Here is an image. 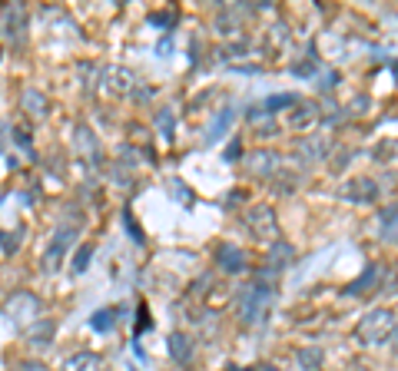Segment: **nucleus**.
<instances>
[{"label":"nucleus","instance_id":"1","mask_svg":"<svg viewBox=\"0 0 398 371\" xmlns=\"http://www.w3.org/2000/svg\"><path fill=\"white\" fill-rule=\"evenodd\" d=\"M269 305H272V285L266 279H256L252 285H245L239 292V318L245 325H259L266 312H269Z\"/></svg>","mask_w":398,"mask_h":371},{"label":"nucleus","instance_id":"2","mask_svg":"<svg viewBox=\"0 0 398 371\" xmlns=\"http://www.w3.org/2000/svg\"><path fill=\"white\" fill-rule=\"evenodd\" d=\"M392 325H395V312H388V309H372V312L358 322L355 328V338L362 345H385L392 338Z\"/></svg>","mask_w":398,"mask_h":371},{"label":"nucleus","instance_id":"3","mask_svg":"<svg viewBox=\"0 0 398 371\" xmlns=\"http://www.w3.org/2000/svg\"><path fill=\"white\" fill-rule=\"evenodd\" d=\"M73 239H77V229H73V225H60V229L53 232V239H50V245H46V252H44L46 272H57V268L67 262V249H70Z\"/></svg>","mask_w":398,"mask_h":371},{"label":"nucleus","instance_id":"4","mask_svg":"<svg viewBox=\"0 0 398 371\" xmlns=\"http://www.w3.org/2000/svg\"><path fill=\"white\" fill-rule=\"evenodd\" d=\"M37 315H40V305H37V298H33L31 292H17V295L7 302V318H10V325H17V328L33 325Z\"/></svg>","mask_w":398,"mask_h":371},{"label":"nucleus","instance_id":"5","mask_svg":"<svg viewBox=\"0 0 398 371\" xmlns=\"http://www.w3.org/2000/svg\"><path fill=\"white\" fill-rule=\"evenodd\" d=\"M249 229H252V236H259L262 242H276L279 236V225H276V216H272V206H256L249 212Z\"/></svg>","mask_w":398,"mask_h":371},{"label":"nucleus","instance_id":"6","mask_svg":"<svg viewBox=\"0 0 398 371\" xmlns=\"http://www.w3.org/2000/svg\"><path fill=\"white\" fill-rule=\"evenodd\" d=\"M133 74L126 70V67H103V87H107V93H113V96H130L133 93Z\"/></svg>","mask_w":398,"mask_h":371},{"label":"nucleus","instance_id":"7","mask_svg":"<svg viewBox=\"0 0 398 371\" xmlns=\"http://www.w3.org/2000/svg\"><path fill=\"white\" fill-rule=\"evenodd\" d=\"M169 355H173L176 365H189L193 355H196V345H193V338L186 331H173L169 335Z\"/></svg>","mask_w":398,"mask_h":371},{"label":"nucleus","instance_id":"8","mask_svg":"<svg viewBox=\"0 0 398 371\" xmlns=\"http://www.w3.org/2000/svg\"><path fill=\"white\" fill-rule=\"evenodd\" d=\"M216 259H219V266L226 268V272H232V275H236V272H245V266H249V262H245V252L239 245H232V242H223Z\"/></svg>","mask_w":398,"mask_h":371},{"label":"nucleus","instance_id":"9","mask_svg":"<svg viewBox=\"0 0 398 371\" xmlns=\"http://www.w3.org/2000/svg\"><path fill=\"white\" fill-rule=\"evenodd\" d=\"M3 27H7V37L20 44V40H24V30H27V10H24L20 3L7 7V10H3Z\"/></svg>","mask_w":398,"mask_h":371},{"label":"nucleus","instance_id":"10","mask_svg":"<svg viewBox=\"0 0 398 371\" xmlns=\"http://www.w3.org/2000/svg\"><path fill=\"white\" fill-rule=\"evenodd\" d=\"M63 371H103V355H96V352H73L63 361Z\"/></svg>","mask_w":398,"mask_h":371},{"label":"nucleus","instance_id":"11","mask_svg":"<svg viewBox=\"0 0 398 371\" xmlns=\"http://www.w3.org/2000/svg\"><path fill=\"white\" fill-rule=\"evenodd\" d=\"M345 196H349L352 202H375V199H379V189H375L372 179H352Z\"/></svg>","mask_w":398,"mask_h":371},{"label":"nucleus","instance_id":"12","mask_svg":"<svg viewBox=\"0 0 398 371\" xmlns=\"http://www.w3.org/2000/svg\"><path fill=\"white\" fill-rule=\"evenodd\" d=\"M292 130H312L319 123V106L315 103H299V110L292 113Z\"/></svg>","mask_w":398,"mask_h":371},{"label":"nucleus","instance_id":"13","mask_svg":"<svg viewBox=\"0 0 398 371\" xmlns=\"http://www.w3.org/2000/svg\"><path fill=\"white\" fill-rule=\"evenodd\" d=\"M299 103V96L295 93H282V96H269V100H262L256 110H249V119H256L262 117V113H276L279 106H295Z\"/></svg>","mask_w":398,"mask_h":371},{"label":"nucleus","instance_id":"14","mask_svg":"<svg viewBox=\"0 0 398 371\" xmlns=\"http://www.w3.org/2000/svg\"><path fill=\"white\" fill-rule=\"evenodd\" d=\"M53 331H57V325H53L50 318H44V322H37V328L27 331V342H31L33 348H46V345L53 342Z\"/></svg>","mask_w":398,"mask_h":371},{"label":"nucleus","instance_id":"15","mask_svg":"<svg viewBox=\"0 0 398 371\" xmlns=\"http://www.w3.org/2000/svg\"><path fill=\"white\" fill-rule=\"evenodd\" d=\"M279 156L276 153H269V149H259V153H252V159H249V169L256 173V176H269L272 169H276Z\"/></svg>","mask_w":398,"mask_h":371},{"label":"nucleus","instance_id":"16","mask_svg":"<svg viewBox=\"0 0 398 371\" xmlns=\"http://www.w3.org/2000/svg\"><path fill=\"white\" fill-rule=\"evenodd\" d=\"M292 262V249L286 242H272V249H269V272H282V268Z\"/></svg>","mask_w":398,"mask_h":371},{"label":"nucleus","instance_id":"17","mask_svg":"<svg viewBox=\"0 0 398 371\" xmlns=\"http://www.w3.org/2000/svg\"><path fill=\"white\" fill-rule=\"evenodd\" d=\"M24 110L33 113V117H46L50 103H46V96L40 93V89H24Z\"/></svg>","mask_w":398,"mask_h":371},{"label":"nucleus","instance_id":"18","mask_svg":"<svg viewBox=\"0 0 398 371\" xmlns=\"http://www.w3.org/2000/svg\"><path fill=\"white\" fill-rule=\"evenodd\" d=\"M295 361H299V368L315 371V368L322 365V348H315V345H309V348H299V355H295Z\"/></svg>","mask_w":398,"mask_h":371},{"label":"nucleus","instance_id":"19","mask_svg":"<svg viewBox=\"0 0 398 371\" xmlns=\"http://www.w3.org/2000/svg\"><path fill=\"white\" fill-rule=\"evenodd\" d=\"M77 146L83 149V153H90L93 159H100V143L93 139V133L87 130V126H80V130H77Z\"/></svg>","mask_w":398,"mask_h":371},{"label":"nucleus","instance_id":"20","mask_svg":"<svg viewBox=\"0 0 398 371\" xmlns=\"http://www.w3.org/2000/svg\"><path fill=\"white\" fill-rule=\"evenodd\" d=\"M113 318H116L113 309H100V312L90 315V328L93 331H110V328H113Z\"/></svg>","mask_w":398,"mask_h":371},{"label":"nucleus","instance_id":"21","mask_svg":"<svg viewBox=\"0 0 398 371\" xmlns=\"http://www.w3.org/2000/svg\"><path fill=\"white\" fill-rule=\"evenodd\" d=\"M230 123H232V110H223V113H219V117L213 119V126L206 130V139H209V143H216L223 130H230Z\"/></svg>","mask_w":398,"mask_h":371},{"label":"nucleus","instance_id":"22","mask_svg":"<svg viewBox=\"0 0 398 371\" xmlns=\"http://www.w3.org/2000/svg\"><path fill=\"white\" fill-rule=\"evenodd\" d=\"M382 232H385V239H395L398 236V206H392L382 216Z\"/></svg>","mask_w":398,"mask_h":371},{"label":"nucleus","instance_id":"23","mask_svg":"<svg viewBox=\"0 0 398 371\" xmlns=\"http://www.w3.org/2000/svg\"><path fill=\"white\" fill-rule=\"evenodd\" d=\"M90 255H93V245L87 242V245H80L77 255H73V262H70V268L73 272H87V262H90Z\"/></svg>","mask_w":398,"mask_h":371},{"label":"nucleus","instance_id":"24","mask_svg":"<svg viewBox=\"0 0 398 371\" xmlns=\"http://www.w3.org/2000/svg\"><path fill=\"white\" fill-rule=\"evenodd\" d=\"M375 275H379V268H375V266H372V268H365V275H362L358 282H352V285H349L345 292H349V295H355V292H362L365 285H372V279H375Z\"/></svg>","mask_w":398,"mask_h":371},{"label":"nucleus","instance_id":"25","mask_svg":"<svg viewBox=\"0 0 398 371\" xmlns=\"http://www.w3.org/2000/svg\"><path fill=\"white\" fill-rule=\"evenodd\" d=\"M156 123H159V130H163V136H166V139H173V126H176V123H173V117H169L166 110H163V113L156 117Z\"/></svg>","mask_w":398,"mask_h":371},{"label":"nucleus","instance_id":"26","mask_svg":"<svg viewBox=\"0 0 398 371\" xmlns=\"http://www.w3.org/2000/svg\"><path fill=\"white\" fill-rule=\"evenodd\" d=\"M14 371H50V368H46L44 361H33V358H31V361H17Z\"/></svg>","mask_w":398,"mask_h":371},{"label":"nucleus","instance_id":"27","mask_svg":"<svg viewBox=\"0 0 398 371\" xmlns=\"http://www.w3.org/2000/svg\"><path fill=\"white\" fill-rule=\"evenodd\" d=\"M153 322H150V312L146 309H139V325H137V331H143V328H150Z\"/></svg>","mask_w":398,"mask_h":371},{"label":"nucleus","instance_id":"28","mask_svg":"<svg viewBox=\"0 0 398 371\" xmlns=\"http://www.w3.org/2000/svg\"><path fill=\"white\" fill-rule=\"evenodd\" d=\"M7 130H10V126H7V123H0V153L7 149Z\"/></svg>","mask_w":398,"mask_h":371},{"label":"nucleus","instance_id":"29","mask_svg":"<svg viewBox=\"0 0 398 371\" xmlns=\"http://www.w3.org/2000/svg\"><path fill=\"white\" fill-rule=\"evenodd\" d=\"M173 189H176V196H180L183 202H189V196H186V186H183V182H173Z\"/></svg>","mask_w":398,"mask_h":371},{"label":"nucleus","instance_id":"30","mask_svg":"<svg viewBox=\"0 0 398 371\" xmlns=\"http://www.w3.org/2000/svg\"><path fill=\"white\" fill-rule=\"evenodd\" d=\"M226 156H230V159H236V156H239V143H232V146L226 149Z\"/></svg>","mask_w":398,"mask_h":371},{"label":"nucleus","instance_id":"31","mask_svg":"<svg viewBox=\"0 0 398 371\" xmlns=\"http://www.w3.org/2000/svg\"><path fill=\"white\" fill-rule=\"evenodd\" d=\"M392 342H395V348H398V315H395V325H392Z\"/></svg>","mask_w":398,"mask_h":371},{"label":"nucleus","instance_id":"32","mask_svg":"<svg viewBox=\"0 0 398 371\" xmlns=\"http://www.w3.org/2000/svg\"><path fill=\"white\" fill-rule=\"evenodd\" d=\"M395 74H398V67H395Z\"/></svg>","mask_w":398,"mask_h":371},{"label":"nucleus","instance_id":"33","mask_svg":"<svg viewBox=\"0 0 398 371\" xmlns=\"http://www.w3.org/2000/svg\"><path fill=\"white\" fill-rule=\"evenodd\" d=\"M266 371H272V368H266Z\"/></svg>","mask_w":398,"mask_h":371}]
</instances>
